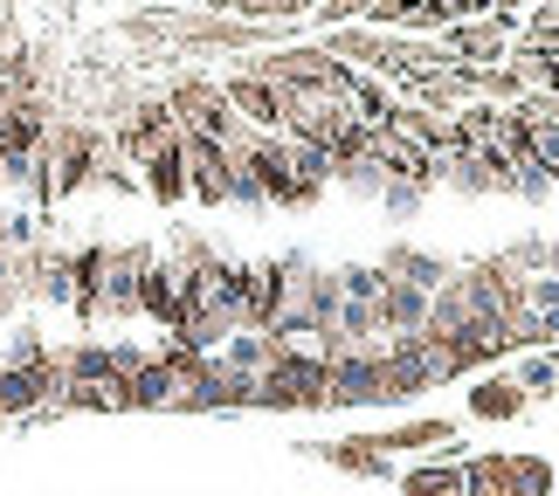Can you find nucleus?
I'll list each match as a JSON object with an SVG mask.
<instances>
[{
	"instance_id": "1",
	"label": "nucleus",
	"mask_w": 559,
	"mask_h": 496,
	"mask_svg": "<svg viewBox=\"0 0 559 496\" xmlns=\"http://www.w3.org/2000/svg\"><path fill=\"white\" fill-rule=\"evenodd\" d=\"M255 407H325V352H276L255 379Z\"/></svg>"
},
{
	"instance_id": "2",
	"label": "nucleus",
	"mask_w": 559,
	"mask_h": 496,
	"mask_svg": "<svg viewBox=\"0 0 559 496\" xmlns=\"http://www.w3.org/2000/svg\"><path fill=\"white\" fill-rule=\"evenodd\" d=\"M386 400V352H325V407Z\"/></svg>"
},
{
	"instance_id": "3",
	"label": "nucleus",
	"mask_w": 559,
	"mask_h": 496,
	"mask_svg": "<svg viewBox=\"0 0 559 496\" xmlns=\"http://www.w3.org/2000/svg\"><path fill=\"white\" fill-rule=\"evenodd\" d=\"M222 97H228V111L249 124V132H263V138H284V90L263 76V70H249V76H228L222 83Z\"/></svg>"
},
{
	"instance_id": "4",
	"label": "nucleus",
	"mask_w": 559,
	"mask_h": 496,
	"mask_svg": "<svg viewBox=\"0 0 559 496\" xmlns=\"http://www.w3.org/2000/svg\"><path fill=\"white\" fill-rule=\"evenodd\" d=\"M139 166H145V186H153V201H166V207H174L180 193H187V138H166V145H153V153H145Z\"/></svg>"
},
{
	"instance_id": "5",
	"label": "nucleus",
	"mask_w": 559,
	"mask_h": 496,
	"mask_svg": "<svg viewBox=\"0 0 559 496\" xmlns=\"http://www.w3.org/2000/svg\"><path fill=\"white\" fill-rule=\"evenodd\" d=\"M380 325H386V338H421V331H428V290H415V283H386V297H380Z\"/></svg>"
},
{
	"instance_id": "6",
	"label": "nucleus",
	"mask_w": 559,
	"mask_h": 496,
	"mask_svg": "<svg viewBox=\"0 0 559 496\" xmlns=\"http://www.w3.org/2000/svg\"><path fill=\"white\" fill-rule=\"evenodd\" d=\"M139 311H145V317H159L166 331H180V317H187V304H180V269H166V263L145 269V283H139Z\"/></svg>"
},
{
	"instance_id": "7",
	"label": "nucleus",
	"mask_w": 559,
	"mask_h": 496,
	"mask_svg": "<svg viewBox=\"0 0 559 496\" xmlns=\"http://www.w3.org/2000/svg\"><path fill=\"white\" fill-rule=\"evenodd\" d=\"M180 400V373L166 359H145L132 379H124V407H174Z\"/></svg>"
},
{
	"instance_id": "8",
	"label": "nucleus",
	"mask_w": 559,
	"mask_h": 496,
	"mask_svg": "<svg viewBox=\"0 0 559 496\" xmlns=\"http://www.w3.org/2000/svg\"><path fill=\"white\" fill-rule=\"evenodd\" d=\"M214 359H222L228 373H242V379H263L270 365H276V338H270V331H235Z\"/></svg>"
},
{
	"instance_id": "9",
	"label": "nucleus",
	"mask_w": 559,
	"mask_h": 496,
	"mask_svg": "<svg viewBox=\"0 0 559 496\" xmlns=\"http://www.w3.org/2000/svg\"><path fill=\"white\" fill-rule=\"evenodd\" d=\"M62 379L70 386H124L111 344H70V352H62Z\"/></svg>"
},
{
	"instance_id": "10",
	"label": "nucleus",
	"mask_w": 559,
	"mask_h": 496,
	"mask_svg": "<svg viewBox=\"0 0 559 496\" xmlns=\"http://www.w3.org/2000/svg\"><path fill=\"white\" fill-rule=\"evenodd\" d=\"M380 269L394 276V283H415V290H428V297H436V290L449 283V276H456L449 263H436V255H421V249H394V255H386Z\"/></svg>"
},
{
	"instance_id": "11",
	"label": "nucleus",
	"mask_w": 559,
	"mask_h": 496,
	"mask_svg": "<svg viewBox=\"0 0 559 496\" xmlns=\"http://www.w3.org/2000/svg\"><path fill=\"white\" fill-rule=\"evenodd\" d=\"M469 407H477V421H519L525 414V386L519 379H477Z\"/></svg>"
},
{
	"instance_id": "12",
	"label": "nucleus",
	"mask_w": 559,
	"mask_h": 496,
	"mask_svg": "<svg viewBox=\"0 0 559 496\" xmlns=\"http://www.w3.org/2000/svg\"><path fill=\"white\" fill-rule=\"evenodd\" d=\"M407 496H463V462H415L401 476Z\"/></svg>"
},
{
	"instance_id": "13",
	"label": "nucleus",
	"mask_w": 559,
	"mask_h": 496,
	"mask_svg": "<svg viewBox=\"0 0 559 496\" xmlns=\"http://www.w3.org/2000/svg\"><path fill=\"white\" fill-rule=\"evenodd\" d=\"M325 462L353 469V476H386V469H394V456H386L380 441H332V448H325Z\"/></svg>"
},
{
	"instance_id": "14",
	"label": "nucleus",
	"mask_w": 559,
	"mask_h": 496,
	"mask_svg": "<svg viewBox=\"0 0 559 496\" xmlns=\"http://www.w3.org/2000/svg\"><path fill=\"white\" fill-rule=\"evenodd\" d=\"M386 283H394V276H386L380 263H353V269H338V290H346L353 304H380Z\"/></svg>"
},
{
	"instance_id": "15",
	"label": "nucleus",
	"mask_w": 559,
	"mask_h": 496,
	"mask_svg": "<svg viewBox=\"0 0 559 496\" xmlns=\"http://www.w3.org/2000/svg\"><path fill=\"white\" fill-rule=\"evenodd\" d=\"M421 441L449 448V441H456V427H449V421H407V427H394V435H380L386 456H394V448H421Z\"/></svg>"
},
{
	"instance_id": "16",
	"label": "nucleus",
	"mask_w": 559,
	"mask_h": 496,
	"mask_svg": "<svg viewBox=\"0 0 559 496\" xmlns=\"http://www.w3.org/2000/svg\"><path fill=\"white\" fill-rule=\"evenodd\" d=\"M338 180H346L353 193H367V201H380V193H386V180H394V172H386L380 159H353V166H338Z\"/></svg>"
},
{
	"instance_id": "17",
	"label": "nucleus",
	"mask_w": 559,
	"mask_h": 496,
	"mask_svg": "<svg viewBox=\"0 0 559 496\" xmlns=\"http://www.w3.org/2000/svg\"><path fill=\"white\" fill-rule=\"evenodd\" d=\"M552 489V469L539 456H511V496H546Z\"/></svg>"
},
{
	"instance_id": "18",
	"label": "nucleus",
	"mask_w": 559,
	"mask_h": 496,
	"mask_svg": "<svg viewBox=\"0 0 559 496\" xmlns=\"http://www.w3.org/2000/svg\"><path fill=\"white\" fill-rule=\"evenodd\" d=\"M519 386L525 394H559V365H552V352H539V359H519Z\"/></svg>"
},
{
	"instance_id": "19",
	"label": "nucleus",
	"mask_w": 559,
	"mask_h": 496,
	"mask_svg": "<svg viewBox=\"0 0 559 496\" xmlns=\"http://www.w3.org/2000/svg\"><path fill=\"white\" fill-rule=\"evenodd\" d=\"M519 297H525V317H552V311H559V276H552V269H546V276H525Z\"/></svg>"
},
{
	"instance_id": "20",
	"label": "nucleus",
	"mask_w": 559,
	"mask_h": 496,
	"mask_svg": "<svg viewBox=\"0 0 559 496\" xmlns=\"http://www.w3.org/2000/svg\"><path fill=\"white\" fill-rule=\"evenodd\" d=\"M421 193H428L421 180H407V172H394V180H386V193H380V207H386V214H415V207H421Z\"/></svg>"
},
{
	"instance_id": "21",
	"label": "nucleus",
	"mask_w": 559,
	"mask_h": 496,
	"mask_svg": "<svg viewBox=\"0 0 559 496\" xmlns=\"http://www.w3.org/2000/svg\"><path fill=\"white\" fill-rule=\"evenodd\" d=\"M8 365H49V344H41V331L21 325V331H14V344H8Z\"/></svg>"
},
{
	"instance_id": "22",
	"label": "nucleus",
	"mask_w": 559,
	"mask_h": 496,
	"mask_svg": "<svg viewBox=\"0 0 559 496\" xmlns=\"http://www.w3.org/2000/svg\"><path fill=\"white\" fill-rule=\"evenodd\" d=\"M552 365H559V352H552Z\"/></svg>"
}]
</instances>
